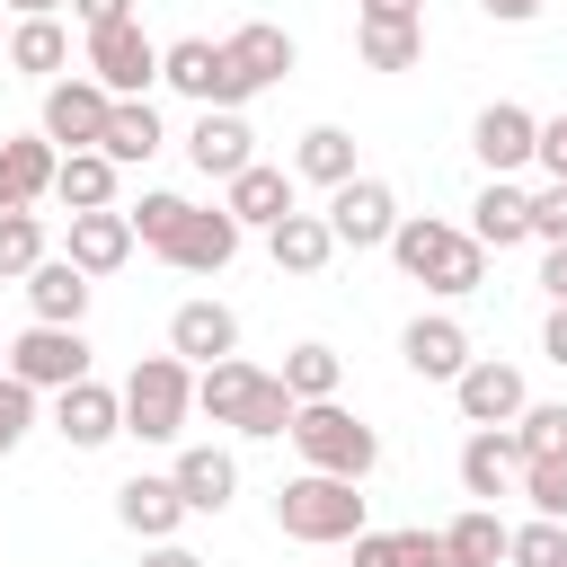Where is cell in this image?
Masks as SVG:
<instances>
[{
  "instance_id": "cell-1",
  "label": "cell",
  "mask_w": 567,
  "mask_h": 567,
  "mask_svg": "<svg viewBox=\"0 0 567 567\" xmlns=\"http://www.w3.org/2000/svg\"><path fill=\"white\" fill-rule=\"evenodd\" d=\"M390 257H399V275H408V284H425V292H452V301L487 284V248H478L470 230L434 221V213H408V221L390 230Z\"/></svg>"
},
{
  "instance_id": "cell-2",
  "label": "cell",
  "mask_w": 567,
  "mask_h": 567,
  "mask_svg": "<svg viewBox=\"0 0 567 567\" xmlns=\"http://www.w3.org/2000/svg\"><path fill=\"white\" fill-rule=\"evenodd\" d=\"M275 532H284V540H301V549H337V540H354V532H372V523H363L354 478L301 470V478H284V487H275Z\"/></svg>"
},
{
  "instance_id": "cell-3",
  "label": "cell",
  "mask_w": 567,
  "mask_h": 567,
  "mask_svg": "<svg viewBox=\"0 0 567 567\" xmlns=\"http://www.w3.org/2000/svg\"><path fill=\"white\" fill-rule=\"evenodd\" d=\"M186 416H195V363H177V354H142V363L124 372V434H142V443H177Z\"/></svg>"
},
{
  "instance_id": "cell-4",
  "label": "cell",
  "mask_w": 567,
  "mask_h": 567,
  "mask_svg": "<svg viewBox=\"0 0 567 567\" xmlns=\"http://www.w3.org/2000/svg\"><path fill=\"white\" fill-rule=\"evenodd\" d=\"M292 452H301V470H328V478H372V461H381V434L354 416V408H337V399H310L301 416H292Z\"/></svg>"
},
{
  "instance_id": "cell-5",
  "label": "cell",
  "mask_w": 567,
  "mask_h": 567,
  "mask_svg": "<svg viewBox=\"0 0 567 567\" xmlns=\"http://www.w3.org/2000/svg\"><path fill=\"white\" fill-rule=\"evenodd\" d=\"M159 53H168V44H151V35H142V18H124V27H97V35H89V80H97L106 97H151V80H159Z\"/></svg>"
},
{
  "instance_id": "cell-6",
  "label": "cell",
  "mask_w": 567,
  "mask_h": 567,
  "mask_svg": "<svg viewBox=\"0 0 567 567\" xmlns=\"http://www.w3.org/2000/svg\"><path fill=\"white\" fill-rule=\"evenodd\" d=\"M9 372H18L27 390H71V381H89V337L35 319L27 337H9Z\"/></svg>"
},
{
  "instance_id": "cell-7",
  "label": "cell",
  "mask_w": 567,
  "mask_h": 567,
  "mask_svg": "<svg viewBox=\"0 0 567 567\" xmlns=\"http://www.w3.org/2000/svg\"><path fill=\"white\" fill-rule=\"evenodd\" d=\"M106 115H115V97H106L97 80H53L35 133H44L53 151H97V142H106Z\"/></svg>"
},
{
  "instance_id": "cell-8",
  "label": "cell",
  "mask_w": 567,
  "mask_h": 567,
  "mask_svg": "<svg viewBox=\"0 0 567 567\" xmlns=\"http://www.w3.org/2000/svg\"><path fill=\"white\" fill-rule=\"evenodd\" d=\"M159 80L177 89V97H195V106H248L239 97V80H230V62H221V44L213 35H177L168 53H159Z\"/></svg>"
},
{
  "instance_id": "cell-9",
  "label": "cell",
  "mask_w": 567,
  "mask_h": 567,
  "mask_svg": "<svg viewBox=\"0 0 567 567\" xmlns=\"http://www.w3.org/2000/svg\"><path fill=\"white\" fill-rule=\"evenodd\" d=\"M470 151H478V168H487V177H514V168H532V151H540V115H532V106H514V97H496V106H478Z\"/></svg>"
},
{
  "instance_id": "cell-10",
  "label": "cell",
  "mask_w": 567,
  "mask_h": 567,
  "mask_svg": "<svg viewBox=\"0 0 567 567\" xmlns=\"http://www.w3.org/2000/svg\"><path fill=\"white\" fill-rule=\"evenodd\" d=\"M399 221H408V213H399V195H390L381 177H354V186L328 195V230H337V248H390Z\"/></svg>"
},
{
  "instance_id": "cell-11",
  "label": "cell",
  "mask_w": 567,
  "mask_h": 567,
  "mask_svg": "<svg viewBox=\"0 0 567 567\" xmlns=\"http://www.w3.org/2000/svg\"><path fill=\"white\" fill-rule=\"evenodd\" d=\"M168 354H177V363H230V354H239V310L213 301V292L177 301V310H168Z\"/></svg>"
},
{
  "instance_id": "cell-12",
  "label": "cell",
  "mask_w": 567,
  "mask_h": 567,
  "mask_svg": "<svg viewBox=\"0 0 567 567\" xmlns=\"http://www.w3.org/2000/svg\"><path fill=\"white\" fill-rule=\"evenodd\" d=\"M53 434H62L71 452L115 443V434H124V390H106V381H71V390H53Z\"/></svg>"
},
{
  "instance_id": "cell-13",
  "label": "cell",
  "mask_w": 567,
  "mask_h": 567,
  "mask_svg": "<svg viewBox=\"0 0 567 567\" xmlns=\"http://www.w3.org/2000/svg\"><path fill=\"white\" fill-rule=\"evenodd\" d=\"M221 62H230L239 97H257V89H275V80L292 71V35H284L275 18H248V27H230V35H221Z\"/></svg>"
},
{
  "instance_id": "cell-14",
  "label": "cell",
  "mask_w": 567,
  "mask_h": 567,
  "mask_svg": "<svg viewBox=\"0 0 567 567\" xmlns=\"http://www.w3.org/2000/svg\"><path fill=\"white\" fill-rule=\"evenodd\" d=\"M399 363H408L416 381H461L478 354H470V328H461V319H443V310L425 319V310H416L408 337H399Z\"/></svg>"
},
{
  "instance_id": "cell-15",
  "label": "cell",
  "mask_w": 567,
  "mask_h": 567,
  "mask_svg": "<svg viewBox=\"0 0 567 567\" xmlns=\"http://www.w3.org/2000/svg\"><path fill=\"white\" fill-rule=\"evenodd\" d=\"M452 408L470 416V425H514L523 408H532V390H523V372L514 363H496V354H478L461 381H452Z\"/></svg>"
},
{
  "instance_id": "cell-16",
  "label": "cell",
  "mask_w": 567,
  "mask_h": 567,
  "mask_svg": "<svg viewBox=\"0 0 567 567\" xmlns=\"http://www.w3.org/2000/svg\"><path fill=\"white\" fill-rule=\"evenodd\" d=\"M248 142H257V133H248V115H239V106H204V115H195V133H186V159H195L204 177H221V186H230L239 168H257V151H248Z\"/></svg>"
},
{
  "instance_id": "cell-17",
  "label": "cell",
  "mask_w": 567,
  "mask_h": 567,
  "mask_svg": "<svg viewBox=\"0 0 567 567\" xmlns=\"http://www.w3.org/2000/svg\"><path fill=\"white\" fill-rule=\"evenodd\" d=\"M53 177H62V151H53L44 133L0 142V213H35V204L53 195Z\"/></svg>"
},
{
  "instance_id": "cell-18",
  "label": "cell",
  "mask_w": 567,
  "mask_h": 567,
  "mask_svg": "<svg viewBox=\"0 0 567 567\" xmlns=\"http://www.w3.org/2000/svg\"><path fill=\"white\" fill-rule=\"evenodd\" d=\"M230 257H239V221H230L221 204H195L186 230L168 239V266H177V275H221Z\"/></svg>"
},
{
  "instance_id": "cell-19",
  "label": "cell",
  "mask_w": 567,
  "mask_h": 567,
  "mask_svg": "<svg viewBox=\"0 0 567 567\" xmlns=\"http://www.w3.org/2000/svg\"><path fill=\"white\" fill-rule=\"evenodd\" d=\"M461 487H470V496H514V487H523L514 425H470V443H461Z\"/></svg>"
},
{
  "instance_id": "cell-20",
  "label": "cell",
  "mask_w": 567,
  "mask_h": 567,
  "mask_svg": "<svg viewBox=\"0 0 567 567\" xmlns=\"http://www.w3.org/2000/svg\"><path fill=\"white\" fill-rule=\"evenodd\" d=\"M115 523L133 532V540H177V523H186V496H177V478H124L115 487Z\"/></svg>"
},
{
  "instance_id": "cell-21",
  "label": "cell",
  "mask_w": 567,
  "mask_h": 567,
  "mask_svg": "<svg viewBox=\"0 0 567 567\" xmlns=\"http://www.w3.org/2000/svg\"><path fill=\"white\" fill-rule=\"evenodd\" d=\"M221 213H230L239 230H275V221L292 213V168H266V159L239 168V177L221 186Z\"/></svg>"
},
{
  "instance_id": "cell-22",
  "label": "cell",
  "mask_w": 567,
  "mask_h": 567,
  "mask_svg": "<svg viewBox=\"0 0 567 567\" xmlns=\"http://www.w3.org/2000/svg\"><path fill=\"white\" fill-rule=\"evenodd\" d=\"M168 478H177V496H186V514H221V505L239 496V461H230L221 443H186Z\"/></svg>"
},
{
  "instance_id": "cell-23",
  "label": "cell",
  "mask_w": 567,
  "mask_h": 567,
  "mask_svg": "<svg viewBox=\"0 0 567 567\" xmlns=\"http://www.w3.org/2000/svg\"><path fill=\"white\" fill-rule=\"evenodd\" d=\"M470 239L496 257V248H514V239H532V195L514 186V177H487L478 186V204H470Z\"/></svg>"
},
{
  "instance_id": "cell-24",
  "label": "cell",
  "mask_w": 567,
  "mask_h": 567,
  "mask_svg": "<svg viewBox=\"0 0 567 567\" xmlns=\"http://www.w3.org/2000/svg\"><path fill=\"white\" fill-rule=\"evenodd\" d=\"M62 257L97 284V275H115L124 257H133V221L124 213H71V239H62Z\"/></svg>"
},
{
  "instance_id": "cell-25",
  "label": "cell",
  "mask_w": 567,
  "mask_h": 567,
  "mask_svg": "<svg viewBox=\"0 0 567 567\" xmlns=\"http://www.w3.org/2000/svg\"><path fill=\"white\" fill-rule=\"evenodd\" d=\"M266 257H275L284 275H328V257H337L328 213H284V221L266 230Z\"/></svg>"
},
{
  "instance_id": "cell-26",
  "label": "cell",
  "mask_w": 567,
  "mask_h": 567,
  "mask_svg": "<svg viewBox=\"0 0 567 567\" xmlns=\"http://www.w3.org/2000/svg\"><path fill=\"white\" fill-rule=\"evenodd\" d=\"M27 310H35L44 328H80V319H89V275H80L71 257H44V266L27 275Z\"/></svg>"
},
{
  "instance_id": "cell-27",
  "label": "cell",
  "mask_w": 567,
  "mask_h": 567,
  "mask_svg": "<svg viewBox=\"0 0 567 567\" xmlns=\"http://www.w3.org/2000/svg\"><path fill=\"white\" fill-rule=\"evenodd\" d=\"M292 177H310V186H328V195L354 186V177H363V168H354V133H346V124H310L301 151H292Z\"/></svg>"
},
{
  "instance_id": "cell-28",
  "label": "cell",
  "mask_w": 567,
  "mask_h": 567,
  "mask_svg": "<svg viewBox=\"0 0 567 567\" xmlns=\"http://www.w3.org/2000/svg\"><path fill=\"white\" fill-rule=\"evenodd\" d=\"M62 62H71V35H62V18H18L9 27V71H27V80H62Z\"/></svg>"
},
{
  "instance_id": "cell-29",
  "label": "cell",
  "mask_w": 567,
  "mask_h": 567,
  "mask_svg": "<svg viewBox=\"0 0 567 567\" xmlns=\"http://www.w3.org/2000/svg\"><path fill=\"white\" fill-rule=\"evenodd\" d=\"M159 142H168V133H159V106H151V97H115V115H106V142H97V151H106L115 168H142Z\"/></svg>"
},
{
  "instance_id": "cell-30",
  "label": "cell",
  "mask_w": 567,
  "mask_h": 567,
  "mask_svg": "<svg viewBox=\"0 0 567 567\" xmlns=\"http://www.w3.org/2000/svg\"><path fill=\"white\" fill-rule=\"evenodd\" d=\"M115 159L106 151H62V177H53V195L71 204V213H115Z\"/></svg>"
},
{
  "instance_id": "cell-31",
  "label": "cell",
  "mask_w": 567,
  "mask_h": 567,
  "mask_svg": "<svg viewBox=\"0 0 567 567\" xmlns=\"http://www.w3.org/2000/svg\"><path fill=\"white\" fill-rule=\"evenodd\" d=\"M443 540H452V567H505L514 523H496V505H470V514L443 523Z\"/></svg>"
},
{
  "instance_id": "cell-32",
  "label": "cell",
  "mask_w": 567,
  "mask_h": 567,
  "mask_svg": "<svg viewBox=\"0 0 567 567\" xmlns=\"http://www.w3.org/2000/svg\"><path fill=\"white\" fill-rule=\"evenodd\" d=\"M337 381H346V363H337V346H292L284 354V390L310 408V399H337Z\"/></svg>"
},
{
  "instance_id": "cell-33",
  "label": "cell",
  "mask_w": 567,
  "mask_h": 567,
  "mask_svg": "<svg viewBox=\"0 0 567 567\" xmlns=\"http://www.w3.org/2000/svg\"><path fill=\"white\" fill-rule=\"evenodd\" d=\"M354 44H363L372 71H416L425 62V27H354Z\"/></svg>"
},
{
  "instance_id": "cell-34",
  "label": "cell",
  "mask_w": 567,
  "mask_h": 567,
  "mask_svg": "<svg viewBox=\"0 0 567 567\" xmlns=\"http://www.w3.org/2000/svg\"><path fill=\"white\" fill-rule=\"evenodd\" d=\"M186 213H195V204H186V195H142V204H133V213H124V221H133V239H142V248H151V257H168V239H177V230H186Z\"/></svg>"
},
{
  "instance_id": "cell-35",
  "label": "cell",
  "mask_w": 567,
  "mask_h": 567,
  "mask_svg": "<svg viewBox=\"0 0 567 567\" xmlns=\"http://www.w3.org/2000/svg\"><path fill=\"white\" fill-rule=\"evenodd\" d=\"M505 567H567V523H549V514L514 523V540H505Z\"/></svg>"
},
{
  "instance_id": "cell-36",
  "label": "cell",
  "mask_w": 567,
  "mask_h": 567,
  "mask_svg": "<svg viewBox=\"0 0 567 567\" xmlns=\"http://www.w3.org/2000/svg\"><path fill=\"white\" fill-rule=\"evenodd\" d=\"M44 266V213H0V275H35Z\"/></svg>"
},
{
  "instance_id": "cell-37",
  "label": "cell",
  "mask_w": 567,
  "mask_h": 567,
  "mask_svg": "<svg viewBox=\"0 0 567 567\" xmlns=\"http://www.w3.org/2000/svg\"><path fill=\"white\" fill-rule=\"evenodd\" d=\"M514 452L523 461H567V408H523L514 416Z\"/></svg>"
},
{
  "instance_id": "cell-38",
  "label": "cell",
  "mask_w": 567,
  "mask_h": 567,
  "mask_svg": "<svg viewBox=\"0 0 567 567\" xmlns=\"http://www.w3.org/2000/svg\"><path fill=\"white\" fill-rule=\"evenodd\" d=\"M523 496H532V514L567 523V461H523Z\"/></svg>"
},
{
  "instance_id": "cell-39",
  "label": "cell",
  "mask_w": 567,
  "mask_h": 567,
  "mask_svg": "<svg viewBox=\"0 0 567 567\" xmlns=\"http://www.w3.org/2000/svg\"><path fill=\"white\" fill-rule=\"evenodd\" d=\"M27 425H35V390H27L18 372H9V381H0V461H9L18 443H27Z\"/></svg>"
},
{
  "instance_id": "cell-40",
  "label": "cell",
  "mask_w": 567,
  "mask_h": 567,
  "mask_svg": "<svg viewBox=\"0 0 567 567\" xmlns=\"http://www.w3.org/2000/svg\"><path fill=\"white\" fill-rule=\"evenodd\" d=\"M532 239L567 248V186H540V195H532Z\"/></svg>"
},
{
  "instance_id": "cell-41",
  "label": "cell",
  "mask_w": 567,
  "mask_h": 567,
  "mask_svg": "<svg viewBox=\"0 0 567 567\" xmlns=\"http://www.w3.org/2000/svg\"><path fill=\"white\" fill-rule=\"evenodd\" d=\"M354 567H408V532H354Z\"/></svg>"
},
{
  "instance_id": "cell-42",
  "label": "cell",
  "mask_w": 567,
  "mask_h": 567,
  "mask_svg": "<svg viewBox=\"0 0 567 567\" xmlns=\"http://www.w3.org/2000/svg\"><path fill=\"white\" fill-rule=\"evenodd\" d=\"M354 27H425V0H354Z\"/></svg>"
},
{
  "instance_id": "cell-43",
  "label": "cell",
  "mask_w": 567,
  "mask_h": 567,
  "mask_svg": "<svg viewBox=\"0 0 567 567\" xmlns=\"http://www.w3.org/2000/svg\"><path fill=\"white\" fill-rule=\"evenodd\" d=\"M540 168H549V186H567V115H549L540 124V151H532Z\"/></svg>"
},
{
  "instance_id": "cell-44",
  "label": "cell",
  "mask_w": 567,
  "mask_h": 567,
  "mask_svg": "<svg viewBox=\"0 0 567 567\" xmlns=\"http://www.w3.org/2000/svg\"><path fill=\"white\" fill-rule=\"evenodd\" d=\"M71 18L97 35V27H124V18H133V0H71Z\"/></svg>"
},
{
  "instance_id": "cell-45",
  "label": "cell",
  "mask_w": 567,
  "mask_h": 567,
  "mask_svg": "<svg viewBox=\"0 0 567 567\" xmlns=\"http://www.w3.org/2000/svg\"><path fill=\"white\" fill-rule=\"evenodd\" d=\"M408 567H452V540L443 532H408Z\"/></svg>"
},
{
  "instance_id": "cell-46",
  "label": "cell",
  "mask_w": 567,
  "mask_h": 567,
  "mask_svg": "<svg viewBox=\"0 0 567 567\" xmlns=\"http://www.w3.org/2000/svg\"><path fill=\"white\" fill-rule=\"evenodd\" d=\"M540 354L567 372V310H558V301H549V319H540Z\"/></svg>"
},
{
  "instance_id": "cell-47",
  "label": "cell",
  "mask_w": 567,
  "mask_h": 567,
  "mask_svg": "<svg viewBox=\"0 0 567 567\" xmlns=\"http://www.w3.org/2000/svg\"><path fill=\"white\" fill-rule=\"evenodd\" d=\"M142 567H204L186 540H142Z\"/></svg>"
},
{
  "instance_id": "cell-48",
  "label": "cell",
  "mask_w": 567,
  "mask_h": 567,
  "mask_svg": "<svg viewBox=\"0 0 567 567\" xmlns=\"http://www.w3.org/2000/svg\"><path fill=\"white\" fill-rule=\"evenodd\" d=\"M540 292L567 310V248H549V257H540Z\"/></svg>"
},
{
  "instance_id": "cell-49",
  "label": "cell",
  "mask_w": 567,
  "mask_h": 567,
  "mask_svg": "<svg viewBox=\"0 0 567 567\" xmlns=\"http://www.w3.org/2000/svg\"><path fill=\"white\" fill-rule=\"evenodd\" d=\"M478 9H487L496 27H532V18H540V0H478Z\"/></svg>"
},
{
  "instance_id": "cell-50",
  "label": "cell",
  "mask_w": 567,
  "mask_h": 567,
  "mask_svg": "<svg viewBox=\"0 0 567 567\" xmlns=\"http://www.w3.org/2000/svg\"><path fill=\"white\" fill-rule=\"evenodd\" d=\"M0 9H18V18H53L62 0H0Z\"/></svg>"
},
{
  "instance_id": "cell-51",
  "label": "cell",
  "mask_w": 567,
  "mask_h": 567,
  "mask_svg": "<svg viewBox=\"0 0 567 567\" xmlns=\"http://www.w3.org/2000/svg\"><path fill=\"white\" fill-rule=\"evenodd\" d=\"M0 381H9V346H0Z\"/></svg>"
},
{
  "instance_id": "cell-52",
  "label": "cell",
  "mask_w": 567,
  "mask_h": 567,
  "mask_svg": "<svg viewBox=\"0 0 567 567\" xmlns=\"http://www.w3.org/2000/svg\"><path fill=\"white\" fill-rule=\"evenodd\" d=\"M0 44H9V27H0Z\"/></svg>"
}]
</instances>
